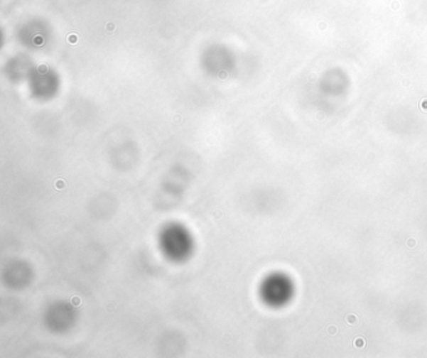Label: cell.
<instances>
[{
	"mask_svg": "<svg viewBox=\"0 0 427 358\" xmlns=\"http://www.w3.org/2000/svg\"><path fill=\"white\" fill-rule=\"evenodd\" d=\"M27 28V31L24 32V38H21V39H27L29 45H42L44 34H43L42 31L37 33L38 29H39V26H38V27H34L33 24H31V26H28Z\"/></svg>",
	"mask_w": 427,
	"mask_h": 358,
	"instance_id": "obj_1",
	"label": "cell"
}]
</instances>
